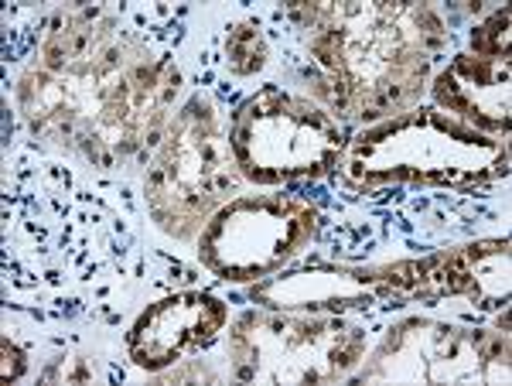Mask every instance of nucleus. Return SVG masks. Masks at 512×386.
<instances>
[{
  "mask_svg": "<svg viewBox=\"0 0 512 386\" xmlns=\"http://www.w3.org/2000/svg\"><path fill=\"white\" fill-rule=\"evenodd\" d=\"M229 151L243 178L291 182L321 175L338 161V127L311 103L270 86L236 113Z\"/></svg>",
  "mask_w": 512,
  "mask_h": 386,
  "instance_id": "nucleus-2",
  "label": "nucleus"
},
{
  "mask_svg": "<svg viewBox=\"0 0 512 386\" xmlns=\"http://www.w3.org/2000/svg\"><path fill=\"white\" fill-rule=\"evenodd\" d=\"M472 45L482 59H506L509 55V7H502L489 24H482V28L475 31Z\"/></svg>",
  "mask_w": 512,
  "mask_h": 386,
  "instance_id": "nucleus-9",
  "label": "nucleus"
},
{
  "mask_svg": "<svg viewBox=\"0 0 512 386\" xmlns=\"http://www.w3.org/2000/svg\"><path fill=\"white\" fill-rule=\"evenodd\" d=\"M226 55H229V69L246 76V72H256L263 65L267 48H263V38L256 35L253 24H239L226 38Z\"/></svg>",
  "mask_w": 512,
  "mask_h": 386,
  "instance_id": "nucleus-8",
  "label": "nucleus"
},
{
  "mask_svg": "<svg viewBox=\"0 0 512 386\" xmlns=\"http://www.w3.org/2000/svg\"><path fill=\"white\" fill-rule=\"evenodd\" d=\"M315 212L294 199H239L202 236V257L229 281H253L294 257L311 236Z\"/></svg>",
  "mask_w": 512,
  "mask_h": 386,
  "instance_id": "nucleus-4",
  "label": "nucleus"
},
{
  "mask_svg": "<svg viewBox=\"0 0 512 386\" xmlns=\"http://www.w3.org/2000/svg\"><path fill=\"white\" fill-rule=\"evenodd\" d=\"M437 103L458 117L475 120L478 127H509V65L506 59H472L458 62L437 79Z\"/></svg>",
  "mask_w": 512,
  "mask_h": 386,
  "instance_id": "nucleus-6",
  "label": "nucleus"
},
{
  "mask_svg": "<svg viewBox=\"0 0 512 386\" xmlns=\"http://www.w3.org/2000/svg\"><path fill=\"white\" fill-rule=\"evenodd\" d=\"M434 291L427 294H468L482 308L509 298V250L506 243H482L454 253L444 270L431 274Z\"/></svg>",
  "mask_w": 512,
  "mask_h": 386,
  "instance_id": "nucleus-7",
  "label": "nucleus"
},
{
  "mask_svg": "<svg viewBox=\"0 0 512 386\" xmlns=\"http://www.w3.org/2000/svg\"><path fill=\"white\" fill-rule=\"evenodd\" d=\"M359 141L400 151L396 161L362 168V182H390V178H420V182H489L495 175H506V151L499 144L485 141L482 134L444 120L437 113H414L396 123L362 134Z\"/></svg>",
  "mask_w": 512,
  "mask_h": 386,
  "instance_id": "nucleus-3",
  "label": "nucleus"
},
{
  "mask_svg": "<svg viewBox=\"0 0 512 386\" xmlns=\"http://www.w3.org/2000/svg\"><path fill=\"white\" fill-rule=\"evenodd\" d=\"M226 322V308L205 294H178L154 305L130 335V356L144 369H161L209 342Z\"/></svg>",
  "mask_w": 512,
  "mask_h": 386,
  "instance_id": "nucleus-5",
  "label": "nucleus"
},
{
  "mask_svg": "<svg viewBox=\"0 0 512 386\" xmlns=\"http://www.w3.org/2000/svg\"><path fill=\"white\" fill-rule=\"evenodd\" d=\"M229 154L233 151L229 141H222L212 103L198 96L171 123L147 171V202L168 233L181 240L195 236L212 209L239 192V171Z\"/></svg>",
  "mask_w": 512,
  "mask_h": 386,
  "instance_id": "nucleus-1",
  "label": "nucleus"
}]
</instances>
